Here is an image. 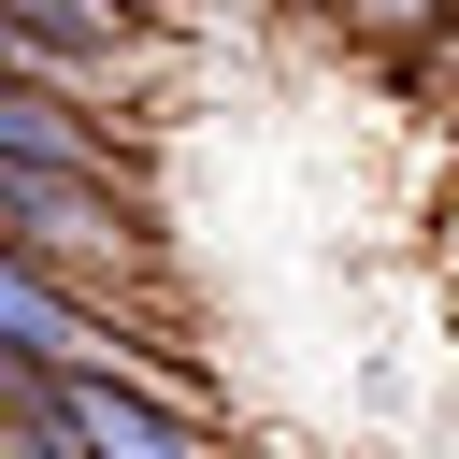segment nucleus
Segmentation results:
<instances>
[{
	"mask_svg": "<svg viewBox=\"0 0 459 459\" xmlns=\"http://www.w3.org/2000/svg\"><path fill=\"white\" fill-rule=\"evenodd\" d=\"M57 430H86V445H172V416L158 402H115V387H72V402H43Z\"/></svg>",
	"mask_w": 459,
	"mask_h": 459,
	"instance_id": "obj_2",
	"label": "nucleus"
},
{
	"mask_svg": "<svg viewBox=\"0 0 459 459\" xmlns=\"http://www.w3.org/2000/svg\"><path fill=\"white\" fill-rule=\"evenodd\" d=\"M0 344H14V359H43V373H100V359H115V344H100L57 287H29L14 258H0Z\"/></svg>",
	"mask_w": 459,
	"mask_h": 459,
	"instance_id": "obj_1",
	"label": "nucleus"
}]
</instances>
